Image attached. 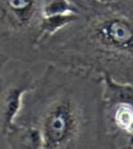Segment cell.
I'll use <instances>...</instances> for the list:
<instances>
[{
    "label": "cell",
    "instance_id": "6da1fadb",
    "mask_svg": "<svg viewBox=\"0 0 133 149\" xmlns=\"http://www.w3.org/2000/svg\"><path fill=\"white\" fill-rule=\"evenodd\" d=\"M102 76L48 63L25 94L16 124L39 129L43 149H117L109 126Z\"/></svg>",
    "mask_w": 133,
    "mask_h": 149
},
{
    "label": "cell",
    "instance_id": "7a4b0ae2",
    "mask_svg": "<svg viewBox=\"0 0 133 149\" xmlns=\"http://www.w3.org/2000/svg\"><path fill=\"white\" fill-rule=\"evenodd\" d=\"M78 18L42 41L36 63L79 69L133 86V0H70Z\"/></svg>",
    "mask_w": 133,
    "mask_h": 149
},
{
    "label": "cell",
    "instance_id": "3957f363",
    "mask_svg": "<svg viewBox=\"0 0 133 149\" xmlns=\"http://www.w3.org/2000/svg\"><path fill=\"white\" fill-rule=\"evenodd\" d=\"M47 0H0V54L36 63Z\"/></svg>",
    "mask_w": 133,
    "mask_h": 149
},
{
    "label": "cell",
    "instance_id": "277c9868",
    "mask_svg": "<svg viewBox=\"0 0 133 149\" xmlns=\"http://www.w3.org/2000/svg\"><path fill=\"white\" fill-rule=\"evenodd\" d=\"M35 81L33 72L24 68L0 76V133L3 135L14 125L24 96L33 88Z\"/></svg>",
    "mask_w": 133,
    "mask_h": 149
},
{
    "label": "cell",
    "instance_id": "5b68a950",
    "mask_svg": "<svg viewBox=\"0 0 133 149\" xmlns=\"http://www.w3.org/2000/svg\"><path fill=\"white\" fill-rule=\"evenodd\" d=\"M104 106L111 131L119 134L127 142L133 141V102H104Z\"/></svg>",
    "mask_w": 133,
    "mask_h": 149
},
{
    "label": "cell",
    "instance_id": "8992f818",
    "mask_svg": "<svg viewBox=\"0 0 133 149\" xmlns=\"http://www.w3.org/2000/svg\"><path fill=\"white\" fill-rule=\"evenodd\" d=\"M9 149H43V137L37 126L16 124L5 134Z\"/></svg>",
    "mask_w": 133,
    "mask_h": 149
},
{
    "label": "cell",
    "instance_id": "52a82bcc",
    "mask_svg": "<svg viewBox=\"0 0 133 149\" xmlns=\"http://www.w3.org/2000/svg\"><path fill=\"white\" fill-rule=\"evenodd\" d=\"M78 18V13H69V14L44 16L41 23L42 40L44 41L49 37L56 34L68 25L74 22ZM40 42V43H41Z\"/></svg>",
    "mask_w": 133,
    "mask_h": 149
},
{
    "label": "cell",
    "instance_id": "ba28073f",
    "mask_svg": "<svg viewBox=\"0 0 133 149\" xmlns=\"http://www.w3.org/2000/svg\"><path fill=\"white\" fill-rule=\"evenodd\" d=\"M9 60L8 59L7 57H5L4 55H1L0 54V76L2 75V72H3V70H4V67L6 64L8 63Z\"/></svg>",
    "mask_w": 133,
    "mask_h": 149
},
{
    "label": "cell",
    "instance_id": "9c48e42d",
    "mask_svg": "<svg viewBox=\"0 0 133 149\" xmlns=\"http://www.w3.org/2000/svg\"><path fill=\"white\" fill-rule=\"evenodd\" d=\"M117 149H133V141H128L119 146Z\"/></svg>",
    "mask_w": 133,
    "mask_h": 149
},
{
    "label": "cell",
    "instance_id": "30bf717a",
    "mask_svg": "<svg viewBox=\"0 0 133 149\" xmlns=\"http://www.w3.org/2000/svg\"><path fill=\"white\" fill-rule=\"evenodd\" d=\"M98 1L101 2V3H105V4H109V3H113V2H116L118 0H98Z\"/></svg>",
    "mask_w": 133,
    "mask_h": 149
}]
</instances>
